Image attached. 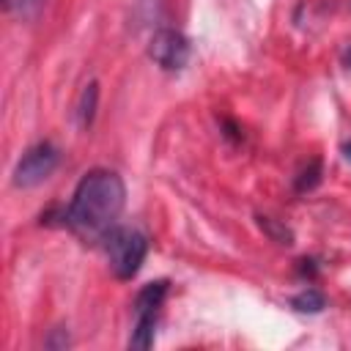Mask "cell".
Wrapping results in <instances>:
<instances>
[{
    "label": "cell",
    "mask_w": 351,
    "mask_h": 351,
    "mask_svg": "<svg viewBox=\"0 0 351 351\" xmlns=\"http://www.w3.org/2000/svg\"><path fill=\"white\" fill-rule=\"evenodd\" d=\"M123 203H126V186L121 176L96 167L80 178L71 203L63 211V219L82 239H104L115 228Z\"/></svg>",
    "instance_id": "6da1fadb"
},
{
    "label": "cell",
    "mask_w": 351,
    "mask_h": 351,
    "mask_svg": "<svg viewBox=\"0 0 351 351\" xmlns=\"http://www.w3.org/2000/svg\"><path fill=\"white\" fill-rule=\"evenodd\" d=\"M104 252L118 280H132L148 252V239L134 228H112L104 236Z\"/></svg>",
    "instance_id": "7a4b0ae2"
},
{
    "label": "cell",
    "mask_w": 351,
    "mask_h": 351,
    "mask_svg": "<svg viewBox=\"0 0 351 351\" xmlns=\"http://www.w3.org/2000/svg\"><path fill=\"white\" fill-rule=\"evenodd\" d=\"M165 296H167V280H156V282H148L140 288V293L134 299V329L129 337L132 348H151Z\"/></svg>",
    "instance_id": "3957f363"
},
{
    "label": "cell",
    "mask_w": 351,
    "mask_h": 351,
    "mask_svg": "<svg viewBox=\"0 0 351 351\" xmlns=\"http://www.w3.org/2000/svg\"><path fill=\"white\" fill-rule=\"evenodd\" d=\"M58 167V148L52 143H38L33 148H27L22 154V159L14 167V186H36L44 178L52 176V170Z\"/></svg>",
    "instance_id": "277c9868"
},
{
    "label": "cell",
    "mask_w": 351,
    "mask_h": 351,
    "mask_svg": "<svg viewBox=\"0 0 351 351\" xmlns=\"http://www.w3.org/2000/svg\"><path fill=\"white\" fill-rule=\"evenodd\" d=\"M148 55L154 63H159L162 69L167 71H178L186 66L189 60V41L184 33L178 30H170V27H162L151 36V44H148Z\"/></svg>",
    "instance_id": "5b68a950"
},
{
    "label": "cell",
    "mask_w": 351,
    "mask_h": 351,
    "mask_svg": "<svg viewBox=\"0 0 351 351\" xmlns=\"http://www.w3.org/2000/svg\"><path fill=\"white\" fill-rule=\"evenodd\" d=\"M96 101H99V85L96 82H88L80 93V101H77V123L80 129H88L93 123V115H96Z\"/></svg>",
    "instance_id": "8992f818"
},
{
    "label": "cell",
    "mask_w": 351,
    "mask_h": 351,
    "mask_svg": "<svg viewBox=\"0 0 351 351\" xmlns=\"http://www.w3.org/2000/svg\"><path fill=\"white\" fill-rule=\"evenodd\" d=\"M291 304H293L299 313H321V310L326 307V299H324L321 291H315V288H304L302 293L293 296Z\"/></svg>",
    "instance_id": "52a82bcc"
},
{
    "label": "cell",
    "mask_w": 351,
    "mask_h": 351,
    "mask_svg": "<svg viewBox=\"0 0 351 351\" xmlns=\"http://www.w3.org/2000/svg\"><path fill=\"white\" fill-rule=\"evenodd\" d=\"M44 3H47V0H19V11H22L25 16H36V14L44 8Z\"/></svg>",
    "instance_id": "ba28073f"
},
{
    "label": "cell",
    "mask_w": 351,
    "mask_h": 351,
    "mask_svg": "<svg viewBox=\"0 0 351 351\" xmlns=\"http://www.w3.org/2000/svg\"><path fill=\"white\" fill-rule=\"evenodd\" d=\"M343 151H346V159L351 162V143H346V145H343Z\"/></svg>",
    "instance_id": "9c48e42d"
}]
</instances>
